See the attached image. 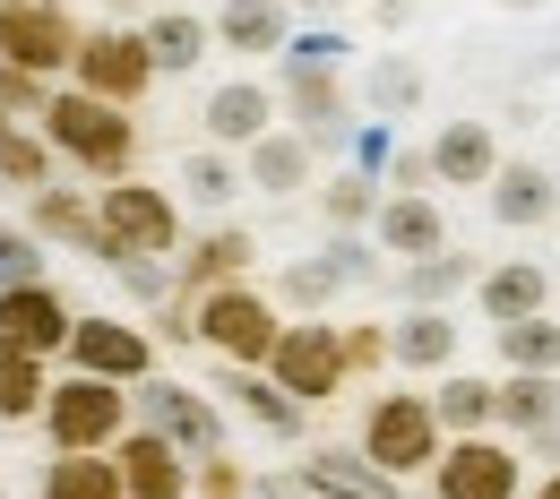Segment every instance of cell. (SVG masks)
<instances>
[{"mask_svg": "<svg viewBox=\"0 0 560 499\" xmlns=\"http://www.w3.org/2000/svg\"><path fill=\"white\" fill-rule=\"evenodd\" d=\"M155 78L164 70H155V52H147V26H121V17H95L86 44H78V61H70V86L104 95V104H130V112L155 95Z\"/></svg>", "mask_w": 560, "mask_h": 499, "instance_id": "8", "label": "cell"}, {"mask_svg": "<svg viewBox=\"0 0 560 499\" xmlns=\"http://www.w3.org/2000/svg\"><path fill=\"white\" fill-rule=\"evenodd\" d=\"M139 396V423H155L164 439H182L190 456H208V448H233V430H224V396L215 388H190V379H173V370H155L130 388Z\"/></svg>", "mask_w": 560, "mask_h": 499, "instance_id": "12", "label": "cell"}, {"mask_svg": "<svg viewBox=\"0 0 560 499\" xmlns=\"http://www.w3.org/2000/svg\"><path fill=\"white\" fill-rule=\"evenodd\" d=\"M0 448H9V423H0Z\"/></svg>", "mask_w": 560, "mask_h": 499, "instance_id": "53", "label": "cell"}, {"mask_svg": "<svg viewBox=\"0 0 560 499\" xmlns=\"http://www.w3.org/2000/svg\"><path fill=\"white\" fill-rule=\"evenodd\" d=\"M431 405H440V423H448V439H466V430H500V379H483V370H440L431 379Z\"/></svg>", "mask_w": 560, "mask_h": 499, "instance_id": "32", "label": "cell"}, {"mask_svg": "<svg viewBox=\"0 0 560 499\" xmlns=\"http://www.w3.org/2000/svg\"><path fill=\"white\" fill-rule=\"evenodd\" d=\"M552 121H560V112H552Z\"/></svg>", "mask_w": 560, "mask_h": 499, "instance_id": "56", "label": "cell"}, {"mask_svg": "<svg viewBox=\"0 0 560 499\" xmlns=\"http://www.w3.org/2000/svg\"><path fill=\"white\" fill-rule=\"evenodd\" d=\"M215 396H224L242 423L259 430V439H277V448H302V439H311V405H302V396H284L277 370H250V361H215Z\"/></svg>", "mask_w": 560, "mask_h": 499, "instance_id": "14", "label": "cell"}, {"mask_svg": "<svg viewBox=\"0 0 560 499\" xmlns=\"http://www.w3.org/2000/svg\"><path fill=\"white\" fill-rule=\"evenodd\" d=\"M380 199H388V181L371 173V164H337V173H319V190H311V207L328 233H371L380 224Z\"/></svg>", "mask_w": 560, "mask_h": 499, "instance_id": "28", "label": "cell"}, {"mask_svg": "<svg viewBox=\"0 0 560 499\" xmlns=\"http://www.w3.org/2000/svg\"><path fill=\"white\" fill-rule=\"evenodd\" d=\"M397 328V370L406 379H440V370H457V310H397L388 319Z\"/></svg>", "mask_w": 560, "mask_h": 499, "instance_id": "29", "label": "cell"}, {"mask_svg": "<svg viewBox=\"0 0 560 499\" xmlns=\"http://www.w3.org/2000/svg\"><path fill=\"white\" fill-rule=\"evenodd\" d=\"M242 190H250V173H242V155H233V146H208V139H199L190 155H182V199H190V207L224 215Z\"/></svg>", "mask_w": 560, "mask_h": 499, "instance_id": "34", "label": "cell"}, {"mask_svg": "<svg viewBox=\"0 0 560 499\" xmlns=\"http://www.w3.org/2000/svg\"><path fill=\"white\" fill-rule=\"evenodd\" d=\"M388 190H440V173H431V146H388V173H380Z\"/></svg>", "mask_w": 560, "mask_h": 499, "instance_id": "44", "label": "cell"}, {"mask_svg": "<svg viewBox=\"0 0 560 499\" xmlns=\"http://www.w3.org/2000/svg\"><path fill=\"white\" fill-rule=\"evenodd\" d=\"M371 241H380L388 259H431V250H448L440 190H388V199H380V224H371Z\"/></svg>", "mask_w": 560, "mask_h": 499, "instance_id": "21", "label": "cell"}, {"mask_svg": "<svg viewBox=\"0 0 560 499\" xmlns=\"http://www.w3.org/2000/svg\"><path fill=\"white\" fill-rule=\"evenodd\" d=\"M319 250H328V259H337V276H346L353 293H380V276H388V268H380V259H388V250H380V241H371V233H328V241H319Z\"/></svg>", "mask_w": 560, "mask_h": 499, "instance_id": "41", "label": "cell"}, {"mask_svg": "<svg viewBox=\"0 0 560 499\" xmlns=\"http://www.w3.org/2000/svg\"><path fill=\"white\" fill-rule=\"evenodd\" d=\"M517 448H526V465H535V474H544V465H560V414H552L544 430H526Z\"/></svg>", "mask_w": 560, "mask_h": 499, "instance_id": "45", "label": "cell"}, {"mask_svg": "<svg viewBox=\"0 0 560 499\" xmlns=\"http://www.w3.org/2000/svg\"><path fill=\"white\" fill-rule=\"evenodd\" d=\"M362 112L371 121H415L422 112V70L406 61V52H371V70H362Z\"/></svg>", "mask_w": 560, "mask_h": 499, "instance_id": "35", "label": "cell"}, {"mask_svg": "<svg viewBox=\"0 0 560 499\" xmlns=\"http://www.w3.org/2000/svg\"><path fill=\"white\" fill-rule=\"evenodd\" d=\"M422 146H431L440 190H491V173H500V130L491 121H440Z\"/></svg>", "mask_w": 560, "mask_h": 499, "instance_id": "23", "label": "cell"}, {"mask_svg": "<svg viewBox=\"0 0 560 499\" xmlns=\"http://www.w3.org/2000/svg\"><path fill=\"white\" fill-rule=\"evenodd\" d=\"M552 233H560V215H552Z\"/></svg>", "mask_w": 560, "mask_h": 499, "instance_id": "54", "label": "cell"}, {"mask_svg": "<svg viewBox=\"0 0 560 499\" xmlns=\"http://www.w3.org/2000/svg\"><path fill=\"white\" fill-rule=\"evenodd\" d=\"M44 181H61V155H52V139L35 130V121H0V190H44Z\"/></svg>", "mask_w": 560, "mask_h": 499, "instance_id": "36", "label": "cell"}, {"mask_svg": "<svg viewBox=\"0 0 560 499\" xmlns=\"http://www.w3.org/2000/svg\"><path fill=\"white\" fill-rule=\"evenodd\" d=\"M52 379H61V361L26 354L18 336H0V423H9V430H35V423H44Z\"/></svg>", "mask_w": 560, "mask_h": 499, "instance_id": "30", "label": "cell"}, {"mask_svg": "<svg viewBox=\"0 0 560 499\" xmlns=\"http://www.w3.org/2000/svg\"><path fill=\"white\" fill-rule=\"evenodd\" d=\"M302 9H337V0H302Z\"/></svg>", "mask_w": 560, "mask_h": 499, "instance_id": "52", "label": "cell"}, {"mask_svg": "<svg viewBox=\"0 0 560 499\" xmlns=\"http://www.w3.org/2000/svg\"><path fill=\"white\" fill-rule=\"evenodd\" d=\"M70 328H78V301L52 276H35V285H0V336H18L26 354L61 361L70 354Z\"/></svg>", "mask_w": 560, "mask_h": 499, "instance_id": "16", "label": "cell"}, {"mask_svg": "<svg viewBox=\"0 0 560 499\" xmlns=\"http://www.w3.org/2000/svg\"><path fill=\"white\" fill-rule=\"evenodd\" d=\"M147 52H155L164 78H190L215 52V17H199V9H147Z\"/></svg>", "mask_w": 560, "mask_h": 499, "instance_id": "31", "label": "cell"}, {"mask_svg": "<svg viewBox=\"0 0 560 499\" xmlns=\"http://www.w3.org/2000/svg\"><path fill=\"white\" fill-rule=\"evenodd\" d=\"M526 499H560V465H544V474L526 483Z\"/></svg>", "mask_w": 560, "mask_h": 499, "instance_id": "49", "label": "cell"}, {"mask_svg": "<svg viewBox=\"0 0 560 499\" xmlns=\"http://www.w3.org/2000/svg\"><path fill=\"white\" fill-rule=\"evenodd\" d=\"M293 44V0H224L215 9V52L233 61H277Z\"/></svg>", "mask_w": 560, "mask_h": 499, "instance_id": "25", "label": "cell"}, {"mask_svg": "<svg viewBox=\"0 0 560 499\" xmlns=\"http://www.w3.org/2000/svg\"><path fill=\"white\" fill-rule=\"evenodd\" d=\"M277 104L319 155H346L362 139V95H353V78H346V35H319V26L293 35L277 52Z\"/></svg>", "mask_w": 560, "mask_h": 499, "instance_id": "1", "label": "cell"}, {"mask_svg": "<svg viewBox=\"0 0 560 499\" xmlns=\"http://www.w3.org/2000/svg\"><path fill=\"white\" fill-rule=\"evenodd\" d=\"M284 319H293V310H284L259 276H233V285L190 293V328H199V345H208L215 361H250V370H268Z\"/></svg>", "mask_w": 560, "mask_h": 499, "instance_id": "5", "label": "cell"}, {"mask_svg": "<svg viewBox=\"0 0 560 499\" xmlns=\"http://www.w3.org/2000/svg\"><path fill=\"white\" fill-rule=\"evenodd\" d=\"M475 276H483V259L475 250H431V259H397L388 268V293L406 301V310H457L466 293H475Z\"/></svg>", "mask_w": 560, "mask_h": 499, "instance_id": "20", "label": "cell"}, {"mask_svg": "<svg viewBox=\"0 0 560 499\" xmlns=\"http://www.w3.org/2000/svg\"><path fill=\"white\" fill-rule=\"evenodd\" d=\"M268 293H277L293 319H328V310H337L353 285L337 276V259H328V250H311V259H284L277 276H268Z\"/></svg>", "mask_w": 560, "mask_h": 499, "instance_id": "33", "label": "cell"}, {"mask_svg": "<svg viewBox=\"0 0 560 499\" xmlns=\"http://www.w3.org/2000/svg\"><path fill=\"white\" fill-rule=\"evenodd\" d=\"M61 370H95V379H121V388H139V379H155V328L121 319V310H78Z\"/></svg>", "mask_w": 560, "mask_h": 499, "instance_id": "11", "label": "cell"}, {"mask_svg": "<svg viewBox=\"0 0 560 499\" xmlns=\"http://www.w3.org/2000/svg\"><path fill=\"white\" fill-rule=\"evenodd\" d=\"M500 9H544V0H500Z\"/></svg>", "mask_w": 560, "mask_h": 499, "instance_id": "50", "label": "cell"}, {"mask_svg": "<svg viewBox=\"0 0 560 499\" xmlns=\"http://www.w3.org/2000/svg\"><path fill=\"white\" fill-rule=\"evenodd\" d=\"M302 491L311 499H406V483L388 465H371L362 448H311L302 456Z\"/></svg>", "mask_w": 560, "mask_h": 499, "instance_id": "26", "label": "cell"}, {"mask_svg": "<svg viewBox=\"0 0 560 499\" xmlns=\"http://www.w3.org/2000/svg\"><path fill=\"white\" fill-rule=\"evenodd\" d=\"M26 233L44 241V250H70V259H95L104 250V224H95V190H78V181H44V190H26Z\"/></svg>", "mask_w": 560, "mask_h": 499, "instance_id": "18", "label": "cell"}, {"mask_svg": "<svg viewBox=\"0 0 560 499\" xmlns=\"http://www.w3.org/2000/svg\"><path fill=\"white\" fill-rule=\"evenodd\" d=\"M250 499H311V491H302V474H259V491H250Z\"/></svg>", "mask_w": 560, "mask_h": 499, "instance_id": "47", "label": "cell"}, {"mask_svg": "<svg viewBox=\"0 0 560 499\" xmlns=\"http://www.w3.org/2000/svg\"><path fill=\"white\" fill-rule=\"evenodd\" d=\"M147 9L155 0H104V17H121V26H147Z\"/></svg>", "mask_w": 560, "mask_h": 499, "instance_id": "48", "label": "cell"}, {"mask_svg": "<svg viewBox=\"0 0 560 499\" xmlns=\"http://www.w3.org/2000/svg\"><path fill=\"white\" fill-rule=\"evenodd\" d=\"M35 499H130L113 448H52L35 465Z\"/></svg>", "mask_w": 560, "mask_h": 499, "instance_id": "27", "label": "cell"}, {"mask_svg": "<svg viewBox=\"0 0 560 499\" xmlns=\"http://www.w3.org/2000/svg\"><path fill=\"white\" fill-rule=\"evenodd\" d=\"M552 310H560V268H552Z\"/></svg>", "mask_w": 560, "mask_h": 499, "instance_id": "51", "label": "cell"}, {"mask_svg": "<svg viewBox=\"0 0 560 499\" xmlns=\"http://www.w3.org/2000/svg\"><path fill=\"white\" fill-rule=\"evenodd\" d=\"M353 448L371 465H388L397 483H422L440 465V448H448V423H440L431 388H371L362 414H353Z\"/></svg>", "mask_w": 560, "mask_h": 499, "instance_id": "4", "label": "cell"}, {"mask_svg": "<svg viewBox=\"0 0 560 499\" xmlns=\"http://www.w3.org/2000/svg\"><path fill=\"white\" fill-rule=\"evenodd\" d=\"M526 483H535V465H526V448H517L509 430H466V439H448L440 465L422 474L431 499H526Z\"/></svg>", "mask_w": 560, "mask_h": 499, "instance_id": "7", "label": "cell"}, {"mask_svg": "<svg viewBox=\"0 0 560 499\" xmlns=\"http://www.w3.org/2000/svg\"><path fill=\"white\" fill-rule=\"evenodd\" d=\"M483 207H491L500 233H552V215H560V164H544V155H500Z\"/></svg>", "mask_w": 560, "mask_h": 499, "instance_id": "15", "label": "cell"}, {"mask_svg": "<svg viewBox=\"0 0 560 499\" xmlns=\"http://www.w3.org/2000/svg\"><path fill=\"white\" fill-rule=\"evenodd\" d=\"M44 139H52V155H61V173H78L86 190H104V181H121V173H139V112L130 104H104V95H86V86H61L52 95V112L35 121Z\"/></svg>", "mask_w": 560, "mask_h": 499, "instance_id": "2", "label": "cell"}, {"mask_svg": "<svg viewBox=\"0 0 560 499\" xmlns=\"http://www.w3.org/2000/svg\"><path fill=\"white\" fill-rule=\"evenodd\" d=\"M139 423V396L121 379H95V370H61L52 396H44V448H121V430Z\"/></svg>", "mask_w": 560, "mask_h": 499, "instance_id": "6", "label": "cell"}, {"mask_svg": "<svg viewBox=\"0 0 560 499\" xmlns=\"http://www.w3.org/2000/svg\"><path fill=\"white\" fill-rule=\"evenodd\" d=\"M113 465H121L130 499H190V474H199V456H190L182 439H164L155 423H130V430H121Z\"/></svg>", "mask_w": 560, "mask_h": 499, "instance_id": "17", "label": "cell"}, {"mask_svg": "<svg viewBox=\"0 0 560 499\" xmlns=\"http://www.w3.org/2000/svg\"><path fill=\"white\" fill-rule=\"evenodd\" d=\"M475 310H483L491 328L552 310V268H544V259H483V276H475Z\"/></svg>", "mask_w": 560, "mask_h": 499, "instance_id": "22", "label": "cell"}, {"mask_svg": "<svg viewBox=\"0 0 560 499\" xmlns=\"http://www.w3.org/2000/svg\"><path fill=\"white\" fill-rule=\"evenodd\" d=\"M268 370H277L284 396H302L311 414H319V405H337V396L353 388L346 328H337V319H284V336H277V354H268Z\"/></svg>", "mask_w": 560, "mask_h": 499, "instance_id": "9", "label": "cell"}, {"mask_svg": "<svg viewBox=\"0 0 560 499\" xmlns=\"http://www.w3.org/2000/svg\"><path fill=\"white\" fill-rule=\"evenodd\" d=\"M242 173H250L259 199H311L319 190V146L302 139L293 121H277L259 146H242Z\"/></svg>", "mask_w": 560, "mask_h": 499, "instance_id": "19", "label": "cell"}, {"mask_svg": "<svg viewBox=\"0 0 560 499\" xmlns=\"http://www.w3.org/2000/svg\"><path fill=\"white\" fill-rule=\"evenodd\" d=\"M250 491H259V474H250L242 448H208L199 474H190V499H250Z\"/></svg>", "mask_w": 560, "mask_h": 499, "instance_id": "40", "label": "cell"}, {"mask_svg": "<svg viewBox=\"0 0 560 499\" xmlns=\"http://www.w3.org/2000/svg\"><path fill=\"white\" fill-rule=\"evenodd\" d=\"M52 78H35V70H18V61H0V121H44L52 112Z\"/></svg>", "mask_w": 560, "mask_h": 499, "instance_id": "42", "label": "cell"}, {"mask_svg": "<svg viewBox=\"0 0 560 499\" xmlns=\"http://www.w3.org/2000/svg\"><path fill=\"white\" fill-rule=\"evenodd\" d=\"M35 276H52L44 241L26 233V215H0V285H35Z\"/></svg>", "mask_w": 560, "mask_h": 499, "instance_id": "43", "label": "cell"}, {"mask_svg": "<svg viewBox=\"0 0 560 499\" xmlns=\"http://www.w3.org/2000/svg\"><path fill=\"white\" fill-rule=\"evenodd\" d=\"M95 224H104V250L95 268H121V259H182L190 224H182V190L147 181V173H121L95 190Z\"/></svg>", "mask_w": 560, "mask_h": 499, "instance_id": "3", "label": "cell"}, {"mask_svg": "<svg viewBox=\"0 0 560 499\" xmlns=\"http://www.w3.org/2000/svg\"><path fill=\"white\" fill-rule=\"evenodd\" d=\"M78 44H86V17H78L70 0H0V61L70 86Z\"/></svg>", "mask_w": 560, "mask_h": 499, "instance_id": "10", "label": "cell"}, {"mask_svg": "<svg viewBox=\"0 0 560 499\" xmlns=\"http://www.w3.org/2000/svg\"><path fill=\"white\" fill-rule=\"evenodd\" d=\"M337 328H346V361H353V388H362V379L380 388V379L397 370V328H388V319H337Z\"/></svg>", "mask_w": 560, "mask_h": 499, "instance_id": "39", "label": "cell"}, {"mask_svg": "<svg viewBox=\"0 0 560 499\" xmlns=\"http://www.w3.org/2000/svg\"><path fill=\"white\" fill-rule=\"evenodd\" d=\"M182 293H208V285H233V276H250L259 268V233L250 224H208V233H190L182 241Z\"/></svg>", "mask_w": 560, "mask_h": 499, "instance_id": "24", "label": "cell"}, {"mask_svg": "<svg viewBox=\"0 0 560 499\" xmlns=\"http://www.w3.org/2000/svg\"><path fill=\"white\" fill-rule=\"evenodd\" d=\"M277 121H284L277 78H250V70H242V78H215L208 95H199V139H208V146H233V155H242V146H259Z\"/></svg>", "mask_w": 560, "mask_h": 499, "instance_id": "13", "label": "cell"}, {"mask_svg": "<svg viewBox=\"0 0 560 499\" xmlns=\"http://www.w3.org/2000/svg\"><path fill=\"white\" fill-rule=\"evenodd\" d=\"M491 354H500V370H560V310L491 328Z\"/></svg>", "mask_w": 560, "mask_h": 499, "instance_id": "38", "label": "cell"}, {"mask_svg": "<svg viewBox=\"0 0 560 499\" xmlns=\"http://www.w3.org/2000/svg\"><path fill=\"white\" fill-rule=\"evenodd\" d=\"M0 499H9V491H0Z\"/></svg>", "mask_w": 560, "mask_h": 499, "instance_id": "55", "label": "cell"}, {"mask_svg": "<svg viewBox=\"0 0 560 499\" xmlns=\"http://www.w3.org/2000/svg\"><path fill=\"white\" fill-rule=\"evenodd\" d=\"M560 414V370H500V430L526 439Z\"/></svg>", "mask_w": 560, "mask_h": 499, "instance_id": "37", "label": "cell"}, {"mask_svg": "<svg viewBox=\"0 0 560 499\" xmlns=\"http://www.w3.org/2000/svg\"><path fill=\"white\" fill-rule=\"evenodd\" d=\"M406 17H415V0H371V26H380V35H397Z\"/></svg>", "mask_w": 560, "mask_h": 499, "instance_id": "46", "label": "cell"}]
</instances>
